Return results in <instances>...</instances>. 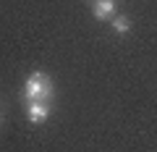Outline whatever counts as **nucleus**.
I'll use <instances>...</instances> for the list:
<instances>
[{
  "label": "nucleus",
  "instance_id": "3",
  "mask_svg": "<svg viewBox=\"0 0 157 152\" xmlns=\"http://www.w3.org/2000/svg\"><path fill=\"white\" fill-rule=\"evenodd\" d=\"M115 16V0H94V18L97 21H110Z\"/></svg>",
  "mask_w": 157,
  "mask_h": 152
},
{
  "label": "nucleus",
  "instance_id": "2",
  "mask_svg": "<svg viewBox=\"0 0 157 152\" xmlns=\"http://www.w3.org/2000/svg\"><path fill=\"white\" fill-rule=\"evenodd\" d=\"M26 115L32 123H45L50 115V102H26Z\"/></svg>",
  "mask_w": 157,
  "mask_h": 152
},
{
  "label": "nucleus",
  "instance_id": "4",
  "mask_svg": "<svg viewBox=\"0 0 157 152\" xmlns=\"http://www.w3.org/2000/svg\"><path fill=\"white\" fill-rule=\"evenodd\" d=\"M110 21H113V29H115L118 34H126V32L131 29V21H128L126 16H113Z\"/></svg>",
  "mask_w": 157,
  "mask_h": 152
},
{
  "label": "nucleus",
  "instance_id": "1",
  "mask_svg": "<svg viewBox=\"0 0 157 152\" xmlns=\"http://www.w3.org/2000/svg\"><path fill=\"white\" fill-rule=\"evenodd\" d=\"M52 97H55V87H52L47 73L37 71L26 79V87H24V100L26 102H50Z\"/></svg>",
  "mask_w": 157,
  "mask_h": 152
}]
</instances>
